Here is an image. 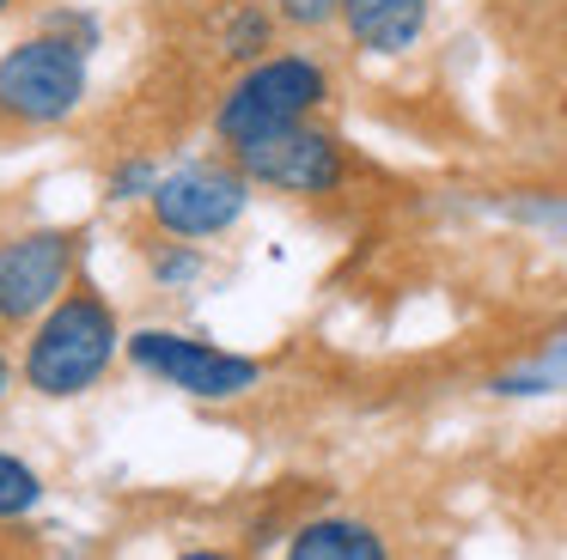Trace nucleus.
Listing matches in <instances>:
<instances>
[{"instance_id": "20e7f679", "label": "nucleus", "mask_w": 567, "mask_h": 560, "mask_svg": "<svg viewBox=\"0 0 567 560\" xmlns=\"http://www.w3.org/2000/svg\"><path fill=\"white\" fill-rule=\"evenodd\" d=\"M123 353L135 372L159 377V384L184 390L196 402H238L262 377V365L250 353L214 348V341L184 335V329H135V335H123Z\"/></svg>"}, {"instance_id": "1a4fd4ad", "label": "nucleus", "mask_w": 567, "mask_h": 560, "mask_svg": "<svg viewBox=\"0 0 567 560\" xmlns=\"http://www.w3.org/2000/svg\"><path fill=\"white\" fill-rule=\"evenodd\" d=\"M208 49H214V61H226V68H250V61H262V55L281 49V19H275L269 0H220Z\"/></svg>"}, {"instance_id": "6e6552de", "label": "nucleus", "mask_w": 567, "mask_h": 560, "mask_svg": "<svg viewBox=\"0 0 567 560\" xmlns=\"http://www.w3.org/2000/svg\"><path fill=\"white\" fill-rule=\"evenodd\" d=\"M336 24L360 55H403L427 31V0H342Z\"/></svg>"}, {"instance_id": "f257e3e1", "label": "nucleus", "mask_w": 567, "mask_h": 560, "mask_svg": "<svg viewBox=\"0 0 567 560\" xmlns=\"http://www.w3.org/2000/svg\"><path fill=\"white\" fill-rule=\"evenodd\" d=\"M116 353H123L116 304L80 274L74 287L31 323L25 353H19V377H25V390H38V396H50V402H74V396H86V390L104 384Z\"/></svg>"}, {"instance_id": "dca6fc26", "label": "nucleus", "mask_w": 567, "mask_h": 560, "mask_svg": "<svg viewBox=\"0 0 567 560\" xmlns=\"http://www.w3.org/2000/svg\"><path fill=\"white\" fill-rule=\"evenodd\" d=\"M177 560H238V554H226V548H189V554H177Z\"/></svg>"}, {"instance_id": "f8f14e48", "label": "nucleus", "mask_w": 567, "mask_h": 560, "mask_svg": "<svg viewBox=\"0 0 567 560\" xmlns=\"http://www.w3.org/2000/svg\"><path fill=\"white\" fill-rule=\"evenodd\" d=\"M38 506H43V475L25 457L0 450V518H25Z\"/></svg>"}, {"instance_id": "2eb2a0df", "label": "nucleus", "mask_w": 567, "mask_h": 560, "mask_svg": "<svg viewBox=\"0 0 567 560\" xmlns=\"http://www.w3.org/2000/svg\"><path fill=\"white\" fill-rule=\"evenodd\" d=\"M7 396H13V360H7V348H0V408H7Z\"/></svg>"}, {"instance_id": "a211bd4d", "label": "nucleus", "mask_w": 567, "mask_h": 560, "mask_svg": "<svg viewBox=\"0 0 567 560\" xmlns=\"http://www.w3.org/2000/svg\"><path fill=\"white\" fill-rule=\"evenodd\" d=\"M214 7H220V0H214Z\"/></svg>"}, {"instance_id": "423d86ee", "label": "nucleus", "mask_w": 567, "mask_h": 560, "mask_svg": "<svg viewBox=\"0 0 567 560\" xmlns=\"http://www.w3.org/2000/svg\"><path fill=\"white\" fill-rule=\"evenodd\" d=\"M80 231L31 226L0 238V329H31L80 280Z\"/></svg>"}, {"instance_id": "39448f33", "label": "nucleus", "mask_w": 567, "mask_h": 560, "mask_svg": "<svg viewBox=\"0 0 567 560\" xmlns=\"http://www.w3.org/2000/svg\"><path fill=\"white\" fill-rule=\"evenodd\" d=\"M250 207V183L233 158H196L177 165L153 183L147 195V219L159 238H184V243H208L220 231H233Z\"/></svg>"}, {"instance_id": "9d476101", "label": "nucleus", "mask_w": 567, "mask_h": 560, "mask_svg": "<svg viewBox=\"0 0 567 560\" xmlns=\"http://www.w3.org/2000/svg\"><path fill=\"white\" fill-rule=\"evenodd\" d=\"M281 560H391V548L360 518H311L293 530Z\"/></svg>"}, {"instance_id": "7ed1b4c3", "label": "nucleus", "mask_w": 567, "mask_h": 560, "mask_svg": "<svg viewBox=\"0 0 567 560\" xmlns=\"http://www.w3.org/2000/svg\"><path fill=\"white\" fill-rule=\"evenodd\" d=\"M86 61L92 43L38 19V31L0 55V116L19 128H62L86 104Z\"/></svg>"}, {"instance_id": "f3484780", "label": "nucleus", "mask_w": 567, "mask_h": 560, "mask_svg": "<svg viewBox=\"0 0 567 560\" xmlns=\"http://www.w3.org/2000/svg\"><path fill=\"white\" fill-rule=\"evenodd\" d=\"M19 7H25V0H0V19H13Z\"/></svg>"}, {"instance_id": "0eeeda50", "label": "nucleus", "mask_w": 567, "mask_h": 560, "mask_svg": "<svg viewBox=\"0 0 567 560\" xmlns=\"http://www.w3.org/2000/svg\"><path fill=\"white\" fill-rule=\"evenodd\" d=\"M238 170H245L250 189H269V195H336L348 183V153L330 128L318 122H293V128H275L262 141L233 146Z\"/></svg>"}, {"instance_id": "f03ea898", "label": "nucleus", "mask_w": 567, "mask_h": 560, "mask_svg": "<svg viewBox=\"0 0 567 560\" xmlns=\"http://www.w3.org/2000/svg\"><path fill=\"white\" fill-rule=\"evenodd\" d=\"M323 104H330V68L311 49H275V55L238 68L226 92L214 97V141L233 153V146L262 141L275 128L318 122Z\"/></svg>"}, {"instance_id": "9b49d317", "label": "nucleus", "mask_w": 567, "mask_h": 560, "mask_svg": "<svg viewBox=\"0 0 567 560\" xmlns=\"http://www.w3.org/2000/svg\"><path fill=\"white\" fill-rule=\"evenodd\" d=\"M147 274H153L159 292H189L202 274H208V256H202V243L159 238V243H147Z\"/></svg>"}, {"instance_id": "ddd939ff", "label": "nucleus", "mask_w": 567, "mask_h": 560, "mask_svg": "<svg viewBox=\"0 0 567 560\" xmlns=\"http://www.w3.org/2000/svg\"><path fill=\"white\" fill-rule=\"evenodd\" d=\"M275 19H281V31L293 37H318L336 24V12H342V0H269Z\"/></svg>"}, {"instance_id": "4468645a", "label": "nucleus", "mask_w": 567, "mask_h": 560, "mask_svg": "<svg viewBox=\"0 0 567 560\" xmlns=\"http://www.w3.org/2000/svg\"><path fill=\"white\" fill-rule=\"evenodd\" d=\"M153 183H159V170H153V158H123V165L111 170V183H104V195L111 201H147L153 195Z\"/></svg>"}]
</instances>
